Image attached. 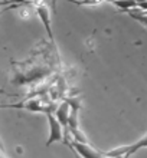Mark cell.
Here are the masks:
<instances>
[{"instance_id": "obj_1", "label": "cell", "mask_w": 147, "mask_h": 158, "mask_svg": "<svg viewBox=\"0 0 147 158\" xmlns=\"http://www.w3.org/2000/svg\"><path fill=\"white\" fill-rule=\"evenodd\" d=\"M143 148H147V134L143 135L140 138L139 141L133 142V144H128V145H124V147H118V148H114L111 151H107L104 152L107 157H123V158H128L130 155H133L134 152L137 151L143 150Z\"/></svg>"}, {"instance_id": "obj_2", "label": "cell", "mask_w": 147, "mask_h": 158, "mask_svg": "<svg viewBox=\"0 0 147 158\" xmlns=\"http://www.w3.org/2000/svg\"><path fill=\"white\" fill-rule=\"evenodd\" d=\"M46 119H48V125H49V137H48L45 147H50L54 142H62L63 141V127L62 124L56 119L54 112H48L46 114Z\"/></svg>"}, {"instance_id": "obj_3", "label": "cell", "mask_w": 147, "mask_h": 158, "mask_svg": "<svg viewBox=\"0 0 147 158\" xmlns=\"http://www.w3.org/2000/svg\"><path fill=\"white\" fill-rule=\"evenodd\" d=\"M69 147L75 151L81 158H104V152L95 150L93 145H89L88 142H78L71 139L69 141Z\"/></svg>"}, {"instance_id": "obj_4", "label": "cell", "mask_w": 147, "mask_h": 158, "mask_svg": "<svg viewBox=\"0 0 147 158\" xmlns=\"http://www.w3.org/2000/svg\"><path fill=\"white\" fill-rule=\"evenodd\" d=\"M36 15L39 16L41 22H42L43 27L46 30L48 38L50 39V42H54V32H52V19H50V10L45 3L36 4Z\"/></svg>"}, {"instance_id": "obj_5", "label": "cell", "mask_w": 147, "mask_h": 158, "mask_svg": "<svg viewBox=\"0 0 147 158\" xmlns=\"http://www.w3.org/2000/svg\"><path fill=\"white\" fill-rule=\"evenodd\" d=\"M55 117H56V119L62 124V127L65 129L68 128V122H69V117H71V105L68 104L67 99H63L61 104L56 106V109H55Z\"/></svg>"}, {"instance_id": "obj_6", "label": "cell", "mask_w": 147, "mask_h": 158, "mask_svg": "<svg viewBox=\"0 0 147 158\" xmlns=\"http://www.w3.org/2000/svg\"><path fill=\"white\" fill-rule=\"evenodd\" d=\"M113 4L117 6L121 12H126V13L137 9V2H136V0H117V2H114Z\"/></svg>"}, {"instance_id": "obj_7", "label": "cell", "mask_w": 147, "mask_h": 158, "mask_svg": "<svg viewBox=\"0 0 147 158\" xmlns=\"http://www.w3.org/2000/svg\"><path fill=\"white\" fill-rule=\"evenodd\" d=\"M69 3L78 4V6H100L105 3L104 0H68Z\"/></svg>"}, {"instance_id": "obj_8", "label": "cell", "mask_w": 147, "mask_h": 158, "mask_svg": "<svg viewBox=\"0 0 147 158\" xmlns=\"http://www.w3.org/2000/svg\"><path fill=\"white\" fill-rule=\"evenodd\" d=\"M127 13H128V15H130L134 20H137L139 23H141L143 26H146V27H147V16H146V15L137 12L136 9H134V10H130V12H127Z\"/></svg>"}, {"instance_id": "obj_9", "label": "cell", "mask_w": 147, "mask_h": 158, "mask_svg": "<svg viewBox=\"0 0 147 158\" xmlns=\"http://www.w3.org/2000/svg\"><path fill=\"white\" fill-rule=\"evenodd\" d=\"M69 132H71L72 139H74V141H78V142H88L87 137H85L84 132H82L80 128H76V129H69Z\"/></svg>"}, {"instance_id": "obj_10", "label": "cell", "mask_w": 147, "mask_h": 158, "mask_svg": "<svg viewBox=\"0 0 147 158\" xmlns=\"http://www.w3.org/2000/svg\"><path fill=\"white\" fill-rule=\"evenodd\" d=\"M17 2H20V0H0V7L2 6H10V4H16Z\"/></svg>"}, {"instance_id": "obj_11", "label": "cell", "mask_w": 147, "mask_h": 158, "mask_svg": "<svg viewBox=\"0 0 147 158\" xmlns=\"http://www.w3.org/2000/svg\"><path fill=\"white\" fill-rule=\"evenodd\" d=\"M136 10H139V12H147V2L140 3L139 6H137V9H136Z\"/></svg>"}, {"instance_id": "obj_12", "label": "cell", "mask_w": 147, "mask_h": 158, "mask_svg": "<svg viewBox=\"0 0 147 158\" xmlns=\"http://www.w3.org/2000/svg\"><path fill=\"white\" fill-rule=\"evenodd\" d=\"M136 2H137V6H139L140 3H144V2H147V0H136Z\"/></svg>"}, {"instance_id": "obj_13", "label": "cell", "mask_w": 147, "mask_h": 158, "mask_svg": "<svg viewBox=\"0 0 147 158\" xmlns=\"http://www.w3.org/2000/svg\"><path fill=\"white\" fill-rule=\"evenodd\" d=\"M0 158H7V157H6V155H4L3 152H2V151H0Z\"/></svg>"}, {"instance_id": "obj_14", "label": "cell", "mask_w": 147, "mask_h": 158, "mask_svg": "<svg viewBox=\"0 0 147 158\" xmlns=\"http://www.w3.org/2000/svg\"><path fill=\"white\" fill-rule=\"evenodd\" d=\"M104 158H118V157H107V155H104ZM120 158H123V157H120Z\"/></svg>"}, {"instance_id": "obj_15", "label": "cell", "mask_w": 147, "mask_h": 158, "mask_svg": "<svg viewBox=\"0 0 147 158\" xmlns=\"http://www.w3.org/2000/svg\"><path fill=\"white\" fill-rule=\"evenodd\" d=\"M74 154H75V158H80V155H78V154H76V152H75V151H74Z\"/></svg>"}]
</instances>
